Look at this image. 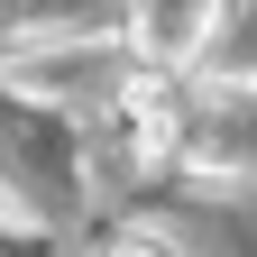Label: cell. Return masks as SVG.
Listing matches in <instances>:
<instances>
[{
	"label": "cell",
	"mask_w": 257,
	"mask_h": 257,
	"mask_svg": "<svg viewBox=\"0 0 257 257\" xmlns=\"http://www.w3.org/2000/svg\"><path fill=\"white\" fill-rule=\"evenodd\" d=\"M101 257H175V248H166V239H156V230H128V239H110Z\"/></svg>",
	"instance_id": "3"
},
{
	"label": "cell",
	"mask_w": 257,
	"mask_h": 257,
	"mask_svg": "<svg viewBox=\"0 0 257 257\" xmlns=\"http://www.w3.org/2000/svg\"><path fill=\"white\" fill-rule=\"evenodd\" d=\"M220 37V0H128L119 10V46L147 74H193Z\"/></svg>",
	"instance_id": "2"
},
{
	"label": "cell",
	"mask_w": 257,
	"mask_h": 257,
	"mask_svg": "<svg viewBox=\"0 0 257 257\" xmlns=\"http://www.w3.org/2000/svg\"><path fill=\"white\" fill-rule=\"evenodd\" d=\"M175 156L211 184H257V83L248 74H211L184 92V138Z\"/></svg>",
	"instance_id": "1"
}]
</instances>
